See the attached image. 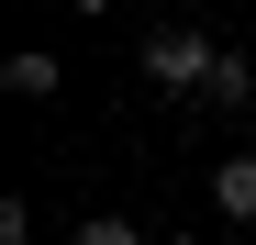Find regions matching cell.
I'll return each instance as SVG.
<instances>
[{"mask_svg":"<svg viewBox=\"0 0 256 245\" xmlns=\"http://www.w3.org/2000/svg\"><path fill=\"white\" fill-rule=\"evenodd\" d=\"M156 245H200V234H156Z\"/></svg>","mask_w":256,"mask_h":245,"instance_id":"6","label":"cell"},{"mask_svg":"<svg viewBox=\"0 0 256 245\" xmlns=\"http://www.w3.org/2000/svg\"><path fill=\"white\" fill-rule=\"evenodd\" d=\"M212 67H223V45H212V34H190V22H167V34H145V78H156V90H178V100H200V90H212Z\"/></svg>","mask_w":256,"mask_h":245,"instance_id":"1","label":"cell"},{"mask_svg":"<svg viewBox=\"0 0 256 245\" xmlns=\"http://www.w3.org/2000/svg\"><path fill=\"white\" fill-rule=\"evenodd\" d=\"M245 245H256V234H245Z\"/></svg>","mask_w":256,"mask_h":245,"instance_id":"7","label":"cell"},{"mask_svg":"<svg viewBox=\"0 0 256 245\" xmlns=\"http://www.w3.org/2000/svg\"><path fill=\"white\" fill-rule=\"evenodd\" d=\"M78 245H145V234L122 223V212H90V223H78Z\"/></svg>","mask_w":256,"mask_h":245,"instance_id":"5","label":"cell"},{"mask_svg":"<svg viewBox=\"0 0 256 245\" xmlns=\"http://www.w3.org/2000/svg\"><path fill=\"white\" fill-rule=\"evenodd\" d=\"M0 90H12V100H56V56H12Z\"/></svg>","mask_w":256,"mask_h":245,"instance_id":"3","label":"cell"},{"mask_svg":"<svg viewBox=\"0 0 256 245\" xmlns=\"http://www.w3.org/2000/svg\"><path fill=\"white\" fill-rule=\"evenodd\" d=\"M200 100H212V112H245V100H256V67H245V56H223V67H212V90H200Z\"/></svg>","mask_w":256,"mask_h":245,"instance_id":"4","label":"cell"},{"mask_svg":"<svg viewBox=\"0 0 256 245\" xmlns=\"http://www.w3.org/2000/svg\"><path fill=\"white\" fill-rule=\"evenodd\" d=\"M212 212L256 234V145H245V156H223V168H212Z\"/></svg>","mask_w":256,"mask_h":245,"instance_id":"2","label":"cell"}]
</instances>
